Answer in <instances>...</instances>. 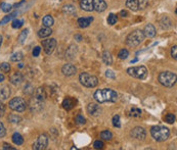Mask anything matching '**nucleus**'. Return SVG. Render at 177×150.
I'll use <instances>...</instances> for the list:
<instances>
[{"label":"nucleus","instance_id":"nucleus-1","mask_svg":"<svg viewBox=\"0 0 177 150\" xmlns=\"http://www.w3.org/2000/svg\"><path fill=\"white\" fill-rule=\"evenodd\" d=\"M94 99L98 103H105V102H115L118 99V94L117 92L112 89L106 88V89H101L97 90L94 95H93Z\"/></svg>","mask_w":177,"mask_h":150},{"label":"nucleus","instance_id":"nucleus-2","mask_svg":"<svg viewBox=\"0 0 177 150\" xmlns=\"http://www.w3.org/2000/svg\"><path fill=\"white\" fill-rule=\"evenodd\" d=\"M151 134L156 141L162 142L169 138L170 131L168 128L163 126H155L151 129Z\"/></svg>","mask_w":177,"mask_h":150},{"label":"nucleus","instance_id":"nucleus-3","mask_svg":"<svg viewBox=\"0 0 177 150\" xmlns=\"http://www.w3.org/2000/svg\"><path fill=\"white\" fill-rule=\"evenodd\" d=\"M145 40V34L141 30H135L132 33L127 36L126 38V44L129 47H136L138 46Z\"/></svg>","mask_w":177,"mask_h":150},{"label":"nucleus","instance_id":"nucleus-4","mask_svg":"<svg viewBox=\"0 0 177 150\" xmlns=\"http://www.w3.org/2000/svg\"><path fill=\"white\" fill-rule=\"evenodd\" d=\"M159 82L165 87L171 88L176 84V74L172 72H163L159 75Z\"/></svg>","mask_w":177,"mask_h":150},{"label":"nucleus","instance_id":"nucleus-5","mask_svg":"<svg viewBox=\"0 0 177 150\" xmlns=\"http://www.w3.org/2000/svg\"><path fill=\"white\" fill-rule=\"evenodd\" d=\"M80 83L87 88H94L98 84V79L95 76H92L88 73H82L79 77Z\"/></svg>","mask_w":177,"mask_h":150},{"label":"nucleus","instance_id":"nucleus-6","mask_svg":"<svg viewBox=\"0 0 177 150\" xmlns=\"http://www.w3.org/2000/svg\"><path fill=\"white\" fill-rule=\"evenodd\" d=\"M127 73H128L129 76L133 77V78L143 80V79L146 78V75H148V69H146L145 66H143V65L132 66V68H129L128 69H127Z\"/></svg>","mask_w":177,"mask_h":150},{"label":"nucleus","instance_id":"nucleus-7","mask_svg":"<svg viewBox=\"0 0 177 150\" xmlns=\"http://www.w3.org/2000/svg\"><path fill=\"white\" fill-rule=\"evenodd\" d=\"M9 108L15 111L23 112L27 107V103L22 97H15L9 101Z\"/></svg>","mask_w":177,"mask_h":150},{"label":"nucleus","instance_id":"nucleus-8","mask_svg":"<svg viewBox=\"0 0 177 150\" xmlns=\"http://www.w3.org/2000/svg\"><path fill=\"white\" fill-rule=\"evenodd\" d=\"M149 5V0H127L126 6L133 11L145 9Z\"/></svg>","mask_w":177,"mask_h":150},{"label":"nucleus","instance_id":"nucleus-9","mask_svg":"<svg viewBox=\"0 0 177 150\" xmlns=\"http://www.w3.org/2000/svg\"><path fill=\"white\" fill-rule=\"evenodd\" d=\"M48 145V137L47 135L42 134L36 140V142L33 144V149L35 150H44L47 148Z\"/></svg>","mask_w":177,"mask_h":150},{"label":"nucleus","instance_id":"nucleus-10","mask_svg":"<svg viewBox=\"0 0 177 150\" xmlns=\"http://www.w3.org/2000/svg\"><path fill=\"white\" fill-rule=\"evenodd\" d=\"M41 43H42L43 48H44V51L47 55H50L51 53L54 51V49L56 47V40L53 39V38L43 40Z\"/></svg>","mask_w":177,"mask_h":150},{"label":"nucleus","instance_id":"nucleus-11","mask_svg":"<svg viewBox=\"0 0 177 150\" xmlns=\"http://www.w3.org/2000/svg\"><path fill=\"white\" fill-rule=\"evenodd\" d=\"M130 134H131V136L134 139L143 140L145 138V136H146V132H145V130L142 128V127H135V128L131 131Z\"/></svg>","mask_w":177,"mask_h":150},{"label":"nucleus","instance_id":"nucleus-12","mask_svg":"<svg viewBox=\"0 0 177 150\" xmlns=\"http://www.w3.org/2000/svg\"><path fill=\"white\" fill-rule=\"evenodd\" d=\"M92 3H93V10L97 12L105 11L106 7H108V4H106L105 0H92Z\"/></svg>","mask_w":177,"mask_h":150},{"label":"nucleus","instance_id":"nucleus-13","mask_svg":"<svg viewBox=\"0 0 177 150\" xmlns=\"http://www.w3.org/2000/svg\"><path fill=\"white\" fill-rule=\"evenodd\" d=\"M87 112L90 115L93 116H97L101 115V108L98 104H95V103H90L87 105Z\"/></svg>","mask_w":177,"mask_h":150},{"label":"nucleus","instance_id":"nucleus-14","mask_svg":"<svg viewBox=\"0 0 177 150\" xmlns=\"http://www.w3.org/2000/svg\"><path fill=\"white\" fill-rule=\"evenodd\" d=\"M62 72H63V74L65 75V76L70 77V76H73V75L76 74V73H77V69H76L75 65H71V63H67V65H65L63 66Z\"/></svg>","mask_w":177,"mask_h":150},{"label":"nucleus","instance_id":"nucleus-15","mask_svg":"<svg viewBox=\"0 0 177 150\" xmlns=\"http://www.w3.org/2000/svg\"><path fill=\"white\" fill-rule=\"evenodd\" d=\"M143 34H145V37H149V38H153L156 36V29L152 24H149L145 27V30H143Z\"/></svg>","mask_w":177,"mask_h":150},{"label":"nucleus","instance_id":"nucleus-16","mask_svg":"<svg viewBox=\"0 0 177 150\" xmlns=\"http://www.w3.org/2000/svg\"><path fill=\"white\" fill-rule=\"evenodd\" d=\"M43 102L44 101H41L37 98H33L31 100V110L32 111H39L41 110L42 107H43Z\"/></svg>","mask_w":177,"mask_h":150},{"label":"nucleus","instance_id":"nucleus-17","mask_svg":"<svg viewBox=\"0 0 177 150\" xmlns=\"http://www.w3.org/2000/svg\"><path fill=\"white\" fill-rule=\"evenodd\" d=\"M9 81H11V83L13 85L21 84L22 81H23V75L21 74V73H19V72L13 73V74L9 77Z\"/></svg>","mask_w":177,"mask_h":150},{"label":"nucleus","instance_id":"nucleus-18","mask_svg":"<svg viewBox=\"0 0 177 150\" xmlns=\"http://www.w3.org/2000/svg\"><path fill=\"white\" fill-rule=\"evenodd\" d=\"M80 7L85 11H92L93 10V3L92 0H81L80 1Z\"/></svg>","mask_w":177,"mask_h":150},{"label":"nucleus","instance_id":"nucleus-19","mask_svg":"<svg viewBox=\"0 0 177 150\" xmlns=\"http://www.w3.org/2000/svg\"><path fill=\"white\" fill-rule=\"evenodd\" d=\"M92 21H93L92 16H89V18H80L78 19V25L80 28H87L92 23Z\"/></svg>","mask_w":177,"mask_h":150},{"label":"nucleus","instance_id":"nucleus-20","mask_svg":"<svg viewBox=\"0 0 177 150\" xmlns=\"http://www.w3.org/2000/svg\"><path fill=\"white\" fill-rule=\"evenodd\" d=\"M52 34V30L50 29V27H44L41 28L38 32V36L40 38H46L48 36H50Z\"/></svg>","mask_w":177,"mask_h":150},{"label":"nucleus","instance_id":"nucleus-21","mask_svg":"<svg viewBox=\"0 0 177 150\" xmlns=\"http://www.w3.org/2000/svg\"><path fill=\"white\" fill-rule=\"evenodd\" d=\"M75 106V101L74 99L72 98H66L63 101V107L66 109V110H71V109Z\"/></svg>","mask_w":177,"mask_h":150},{"label":"nucleus","instance_id":"nucleus-22","mask_svg":"<svg viewBox=\"0 0 177 150\" xmlns=\"http://www.w3.org/2000/svg\"><path fill=\"white\" fill-rule=\"evenodd\" d=\"M9 96H11V90L7 86H3V87L0 88V99L6 100Z\"/></svg>","mask_w":177,"mask_h":150},{"label":"nucleus","instance_id":"nucleus-23","mask_svg":"<svg viewBox=\"0 0 177 150\" xmlns=\"http://www.w3.org/2000/svg\"><path fill=\"white\" fill-rule=\"evenodd\" d=\"M47 97V95H46V92H45V89L44 88H38L36 90L35 92V98H37L39 100H41V101H44Z\"/></svg>","mask_w":177,"mask_h":150},{"label":"nucleus","instance_id":"nucleus-24","mask_svg":"<svg viewBox=\"0 0 177 150\" xmlns=\"http://www.w3.org/2000/svg\"><path fill=\"white\" fill-rule=\"evenodd\" d=\"M63 13H66V15H73L76 13V8H75V6H73L71 4H68V5H65L63 7Z\"/></svg>","mask_w":177,"mask_h":150},{"label":"nucleus","instance_id":"nucleus-25","mask_svg":"<svg viewBox=\"0 0 177 150\" xmlns=\"http://www.w3.org/2000/svg\"><path fill=\"white\" fill-rule=\"evenodd\" d=\"M12 142L15 145H22L24 143V138H23V136L19 133H15L12 135Z\"/></svg>","mask_w":177,"mask_h":150},{"label":"nucleus","instance_id":"nucleus-26","mask_svg":"<svg viewBox=\"0 0 177 150\" xmlns=\"http://www.w3.org/2000/svg\"><path fill=\"white\" fill-rule=\"evenodd\" d=\"M102 60L106 65H111L113 63V58L111 56V53L109 51H105L102 53Z\"/></svg>","mask_w":177,"mask_h":150},{"label":"nucleus","instance_id":"nucleus-27","mask_svg":"<svg viewBox=\"0 0 177 150\" xmlns=\"http://www.w3.org/2000/svg\"><path fill=\"white\" fill-rule=\"evenodd\" d=\"M42 22H43L44 27H51L53 24H54V19H53L51 15H45L42 19Z\"/></svg>","mask_w":177,"mask_h":150},{"label":"nucleus","instance_id":"nucleus-28","mask_svg":"<svg viewBox=\"0 0 177 150\" xmlns=\"http://www.w3.org/2000/svg\"><path fill=\"white\" fill-rule=\"evenodd\" d=\"M23 57H24V54H23V53H22L21 51H18V52L13 53V54L11 55V61H13V62H16V61L22 60Z\"/></svg>","mask_w":177,"mask_h":150},{"label":"nucleus","instance_id":"nucleus-29","mask_svg":"<svg viewBox=\"0 0 177 150\" xmlns=\"http://www.w3.org/2000/svg\"><path fill=\"white\" fill-rule=\"evenodd\" d=\"M15 15H16V12H12V13H11L9 15H6L5 18H3V19H1V22H0V25H5V24H7L9 21H11L13 18H15Z\"/></svg>","mask_w":177,"mask_h":150},{"label":"nucleus","instance_id":"nucleus-30","mask_svg":"<svg viewBox=\"0 0 177 150\" xmlns=\"http://www.w3.org/2000/svg\"><path fill=\"white\" fill-rule=\"evenodd\" d=\"M8 121L12 124H19L22 121V118L18 115H11L8 116Z\"/></svg>","mask_w":177,"mask_h":150},{"label":"nucleus","instance_id":"nucleus-31","mask_svg":"<svg viewBox=\"0 0 177 150\" xmlns=\"http://www.w3.org/2000/svg\"><path fill=\"white\" fill-rule=\"evenodd\" d=\"M101 137L103 139V140H106V141H110L112 138H113V134L108 130H106V131H102L101 133Z\"/></svg>","mask_w":177,"mask_h":150},{"label":"nucleus","instance_id":"nucleus-32","mask_svg":"<svg viewBox=\"0 0 177 150\" xmlns=\"http://www.w3.org/2000/svg\"><path fill=\"white\" fill-rule=\"evenodd\" d=\"M130 115L133 116V118H139L141 115V110L137 107H132L131 110H130Z\"/></svg>","mask_w":177,"mask_h":150},{"label":"nucleus","instance_id":"nucleus-33","mask_svg":"<svg viewBox=\"0 0 177 150\" xmlns=\"http://www.w3.org/2000/svg\"><path fill=\"white\" fill-rule=\"evenodd\" d=\"M28 33H29L28 29L24 30V31L21 33V35H19V42L21 43V44H23V43L25 42V40L27 39V37H28Z\"/></svg>","mask_w":177,"mask_h":150},{"label":"nucleus","instance_id":"nucleus-34","mask_svg":"<svg viewBox=\"0 0 177 150\" xmlns=\"http://www.w3.org/2000/svg\"><path fill=\"white\" fill-rule=\"evenodd\" d=\"M0 7H1V10L3 12H9L11 10V8H12V6L11 4H8V3H5V2H3L1 3V5H0Z\"/></svg>","mask_w":177,"mask_h":150},{"label":"nucleus","instance_id":"nucleus-35","mask_svg":"<svg viewBox=\"0 0 177 150\" xmlns=\"http://www.w3.org/2000/svg\"><path fill=\"white\" fill-rule=\"evenodd\" d=\"M117 21H118V18H117V15H114V13H111V15L108 16V24L110 25H115Z\"/></svg>","mask_w":177,"mask_h":150},{"label":"nucleus","instance_id":"nucleus-36","mask_svg":"<svg viewBox=\"0 0 177 150\" xmlns=\"http://www.w3.org/2000/svg\"><path fill=\"white\" fill-rule=\"evenodd\" d=\"M23 25H24V21H23V19H15L11 24L13 29H19Z\"/></svg>","mask_w":177,"mask_h":150},{"label":"nucleus","instance_id":"nucleus-37","mask_svg":"<svg viewBox=\"0 0 177 150\" xmlns=\"http://www.w3.org/2000/svg\"><path fill=\"white\" fill-rule=\"evenodd\" d=\"M0 69H1V72L3 73H9V71H11V65H9V63L7 62H2L1 65H0Z\"/></svg>","mask_w":177,"mask_h":150},{"label":"nucleus","instance_id":"nucleus-38","mask_svg":"<svg viewBox=\"0 0 177 150\" xmlns=\"http://www.w3.org/2000/svg\"><path fill=\"white\" fill-rule=\"evenodd\" d=\"M118 56H119V58H120V59H126V58L129 56L128 50H127V49H122V50H120V52H119Z\"/></svg>","mask_w":177,"mask_h":150},{"label":"nucleus","instance_id":"nucleus-39","mask_svg":"<svg viewBox=\"0 0 177 150\" xmlns=\"http://www.w3.org/2000/svg\"><path fill=\"white\" fill-rule=\"evenodd\" d=\"M165 121L166 123H168V124H173V123L175 122V115H173V113H168V115L165 116Z\"/></svg>","mask_w":177,"mask_h":150},{"label":"nucleus","instance_id":"nucleus-40","mask_svg":"<svg viewBox=\"0 0 177 150\" xmlns=\"http://www.w3.org/2000/svg\"><path fill=\"white\" fill-rule=\"evenodd\" d=\"M113 125H114V127H116V128H120V127H121V123H120V116L118 115H115L114 118H113Z\"/></svg>","mask_w":177,"mask_h":150},{"label":"nucleus","instance_id":"nucleus-41","mask_svg":"<svg viewBox=\"0 0 177 150\" xmlns=\"http://www.w3.org/2000/svg\"><path fill=\"white\" fill-rule=\"evenodd\" d=\"M76 123L78 125H84L85 123H86V119H85V118L83 115H79L76 116Z\"/></svg>","mask_w":177,"mask_h":150},{"label":"nucleus","instance_id":"nucleus-42","mask_svg":"<svg viewBox=\"0 0 177 150\" xmlns=\"http://www.w3.org/2000/svg\"><path fill=\"white\" fill-rule=\"evenodd\" d=\"M95 149H101L103 147V142L102 141H99V140H96L94 142V144H93Z\"/></svg>","mask_w":177,"mask_h":150},{"label":"nucleus","instance_id":"nucleus-43","mask_svg":"<svg viewBox=\"0 0 177 150\" xmlns=\"http://www.w3.org/2000/svg\"><path fill=\"white\" fill-rule=\"evenodd\" d=\"M5 133H6L5 127H4V125H3L1 122H0V138L4 137V136H5Z\"/></svg>","mask_w":177,"mask_h":150},{"label":"nucleus","instance_id":"nucleus-44","mask_svg":"<svg viewBox=\"0 0 177 150\" xmlns=\"http://www.w3.org/2000/svg\"><path fill=\"white\" fill-rule=\"evenodd\" d=\"M40 51H41V48H40L39 46H36V47L33 49V56H34V57H37V56H39Z\"/></svg>","mask_w":177,"mask_h":150},{"label":"nucleus","instance_id":"nucleus-45","mask_svg":"<svg viewBox=\"0 0 177 150\" xmlns=\"http://www.w3.org/2000/svg\"><path fill=\"white\" fill-rule=\"evenodd\" d=\"M171 56L174 59H176L177 58V47H176V45H174L172 47V49H171Z\"/></svg>","mask_w":177,"mask_h":150},{"label":"nucleus","instance_id":"nucleus-46","mask_svg":"<svg viewBox=\"0 0 177 150\" xmlns=\"http://www.w3.org/2000/svg\"><path fill=\"white\" fill-rule=\"evenodd\" d=\"M106 76L108 77V78H110V79H115V74H114V72L111 71V69H108V71L106 72Z\"/></svg>","mask_w":177,"mask_h":150},{"label":"nucleus","instance_id":"nucleus-47","mask_svg":"<svg viewBox=\"0 0 177 150\" xmlns=\"http://www.w3.org/2000/svg\"><path fill=\"white\" fill-rule=\"evenodd\" d=\"M4 112H5V106L1 101H0V118L4 115Z\"/></svg>","mask_w":177,"mask_h":150},{"label":"nucleus","instance_id":"nucleus-48","mask_svg":"<svg viewBox=\"0 0 177 150\" xmlns=\"http://www.w3.org/2000/svg\"><path fill=\"white\" fill-rule=\"evenodd\" d=\"M3 149H5V150H7V149H9V150H15V147H11V145H8V144H3Z\"/></svg>","mask_w":177,"mask_h":150},{"label":"nucleus","instance_id":"nucleus-49","mask_svg":"<svg viewBox=\"0 0 177 150\" xmlns=\"http://www.w3.org/2000/svg\"><path fill=\"white\" fill-rule=\"evenodd\" d=\"M120 15H121L122 18H126V16L128 15V12H127L126 10H122L121 12H120Z\"/></svg>","mask_w":177,"mask_h":150},{"label":"nucleus","instance_id":"nucleus-50","mask_svg":"<svg viewBox=\"0 0 177 150\" xmlns=\"http://www.w3.org/2000/svg\"><path fill=\"white\" fill-rule=\"evenodd\" d=\"M24 3H25V0H23L22 2H19V3H18V4H15V7L18 8V7H19V6H21V5L24 4Z\"/></svg>","mask_w":177,"mask_h":150},{"label":"nucleus","instance_id":"nucleus-51","mask_svg":"<svg viewBox=\"0 0 177 150\" xmlns=\"http://www.w3.org/2000/svg\"><path fill=\"white\" fill-rule=\"evenodd\" d=\"M75 39L77 40V41H81V40H82V36H80V35H75Z\"/></svg>","mask_w":177,"mask_h":150},{"label":"nucleus","instance_id":"nucleus-52","mask_svg":"<svg viewBox=\"0 0 177 150\" xmlns=\"http://www.w3.org/2000/svg\"><path fill=\"white\" fill-rule=\"evenodd\" d=\"M3 81H4V76L0 74V83H1V82H3Z\"/></svg>","mask_w":177,"mask_h":150},{"label":"nucleus","instance_id":"nucleus-53","mask_svg":"<svg viewBox=\"0 0 177 150\" xmlns=\"http://www.w3.org/2000/svg\"><path fill=\"white\" fill-rule=\"evenodd\" d=\"M1 44H2V36L0 35V47H1Z\"/></svg>","mask_w":177,"mask_h":150},{"label":"nucleus","instance_id":"nucleus-54","mask_svg":"<svg viewBox=\"0 0 177 150\" xmlns=\"http://www.w3.org/2000/svg\"><path fill=\"white\" fill-rule=\"evenodd\" d=\"M23 66H24V65H23V63H19V69H22Z\"/></svg>","mask_w":177,"mask_h":150},{"label":"nucleus","instance_id":"nucleus-55","mask_svg":"<svg viewBox=\"0 0 177 150\" xmlns=\"http://www.w3.org/2000/svg\"><path fill=\"white\" fill-rule=\"evenodd\" d=\"M137 61V58H135V59H133V60H131V63H134Z\"/></svg>","mask_w":177,"mask_h":150}]
</instances>
